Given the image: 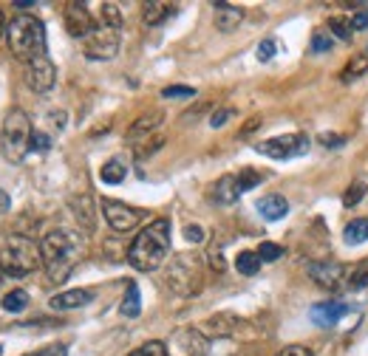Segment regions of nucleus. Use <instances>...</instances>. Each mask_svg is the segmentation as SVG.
I'll list each match as a JSON object with an SVG mask.
<instances>
[{"instance_id":"18","label":"nucleus","mask_w":368,"mask_h":356,"mask_svg":"<svg viewBox=\"0 0 368 356\" xmlns=\"http://www.w3.org/2000/svg\"><path fill=\"white\" fill-rule=\"evenodd\" d=\"M255 209L261 212V218H266V221H281L289 212V201L284 195H264V198H258Z\"/></svg>"},{"instance_id":"8","label":"nucleus","mask_w":368,"mask_h":356,"mask_svg":"<svg viewBox=\"0 0 368 356\" xmlns=\"http://www.w3.org/2000/svg\"><path fill=\"white\" fill-rule=\"evenodd\" d=\"M309 150V136L306 133H289V136H275V139H266L258 145V153L261 156H269V158H278V161H286V158H295V156H303Z\"/></svg>"},{"instance_id":"33","label":"nucleus","mask_w":368,"mask_h":356,"mask_svg":"<svg viewBox=\"0 0 368 356\" xmlns=\"http://www.w3.org/2000/svg\"><path fill=\"white\" fill-rule=\"evenodd\" d=\"M363 195H365V184H363V181H354V184L346 189V195H343V204H346V206H357V204L363 201Z\"/></svg>"},{"instance_id":"27","label":"nucleus","mask_w":368,"mask_h":356,"mask_svg":"<svg viewBox=\"0 0 368 356\" xmlns=\"http://www.w3.org/2000/svg\"><path fill=\"white\" fill-rule=\"evenodd\" d=\"M235 178H238V187H241V193H249V189H255L266 176L264 173H258V170H241V173H235Z\"/></svg>"},{"instance_id":"22","label":"nucleus","mask_w":368,"mask_h":356,"mask_svg":"<svg viewBox=\"0 0 368 356\" xmlns=\"http://www.w3.org/2000/svg\"><path fill=\"white\" fill-rule=\"evenodd\" d=\"M128 176V167H125V161L122 158H111L102 164V170H100V181L102 184H122Z\"/></svg>"},{"instance_id":"21","label":"nucleus","mask_w":368,"mask_h":356,"mask_svg":"<svg viewBox=\"0 0 368 356\" xmlns=\"http://www.w3.org/2000/svg\"><path fill=\"white\" fill-rule=\"evenodd\" d=\"M125 300H122V305H119V314L122 317H128V320H136L142 314V294H139V286L136 283H125Z\"/></svg>"},{"instance_id":"36","label":"nucleus","mask_w":368,"mask_h":356,"mask_svg":"<svg viewBox=\"0 0 368 356\" xmlns=\"http://www.w3.org/2000/svg\"><path fill=\"white\" fill-rule=\"evenodd\" d=\"M317 141H320V145H323L326 150H337V147H343V145H346V136H334V133H323V136H320Z\"/></svg>"},{"instance_id":"14","label":"nucleus","mask_w":368,"mask_h":356,"mask_svg":"<svg viewBox=\"0 0 368 356\" xmlns=\"http://www.w3.org/2000/svg\"><path fill=\"white\" fill-rule=\"evenodd\" d=\"M94 300V292L88 289H71V292H62V294H54L49 300V308L51 311H74V308H82Z\"/></svg>"},{"instance_id":"6","label":"nucleus","mask_w":368,"mask_h":356,"mask_svg":"<svg viewBox=\"0 0 368 356\" xmlns=\"http://www.w3.org/2000/svg\"><path fill=\"white\" fill-rule=\"evenodd\" d=\"M168 286L181 297H193L204 286V257L196 252H179L168 263Z\"/></svg>"},{"instance_id":"28","label":"nucleus","mask_w":368,"mask_h":356,"mask_svg":"<svg viewBox=\"0 0 368 356\" xmlns=\"http://www.w3.org/2000/svg\"><path fill=\"white\" fill-rule=\"evenodd\" d=\"M368 71V57H354L349 65H346V71H343V82H352V80H357V77H363Z\"/></svg>"},{"instance_id":"39","label":"nucleus","mask_w":368,"mask_h":356,"mask_svg":"<svg viewBox=\"0 0 368 356\" xmlns=\"http://www.w3.org/2000/svg\"><path fill=\"white\" fill-rule=\"evenodd\" d=\"M49 147H51V139L45 136V133H34V136H32V150H37V153H45Z\"/></svg>"},{"instance_id":"3","label":"nucleus","mask_w":368,"mask_h":356,"mask_svg":"<svg viewBox=\"0 0 368 356\" xmlns=\"http://www.w3.org/2000/svg\"><path fill=\"white\" fill-rule=\"evenodd\" d=\"M6 40H9V51L23 62H32L45 54V26L34 14L12 17L6 26Z\"/></svg>"},{"instance_id":"7","label":"nucleus","mask_w":368,"mask_h":356,"mask_svg":"<svg viewBox=\"0 0 368 356\" xmlns=\"http://www.w3.org/2000/svg\"><path fill=\"white\" fill-rule=\"evenodd\" d=\"M82 51L88 60H97V62H108L119 54V29H111V26H100L91 32L82 40Z\"/></svg>"},{"instance_id":"26","label":"nucleus","mask_w":368,"mask_h":356,"mask_svg":"<svg viewBox=\"0 0 368 356\" xmlns=\"http://www.w3.org/2000/svg\"><path fill=\"white\" fill-rule=\"evenodd\" d=\"M23 308H29V294L23 292V289H14V292H9V294L3 297V311L20 314Z\"/></svg>"},{"instance_id":"37","label":"nucleus","mask_w":368,"mask_h":356,"mask_svg":"<svg viewBox=\"0 0 368 356\" xmlns=\"http://www.w3.org/2000/svg\"><path fill=\"white\" fill-rule=\"evenodd\" d=\"M349 23H352V29H354V32H365V29H368V9L354 12V14L349 17Z\"/></svg>"},{"instance_id":"5","label":"nucleus","mask_w":368,"mask_h":356,"mask_svg":"<svg viewBox=\"0 0 368 356\" xmlns=\"http://www.w3.org/2000/svg\"><path fill=\"white\" fill-rule=\"evenodd\" d=\"M32 119L26 110H9L3 119V130H0V150H3V158L12 164H20L26 158V153L32 150Z\"/></svg>"},{"instance_id":"9","label":"nucleus","mask_w":368,"mask_h":356,"mask_svg":"<svg viewBox=\"0 0 368 356\" xmlns=\"http://www.w3.org/2000/svg\"><path fill=\"white\" fill-rule=\"evenodd\" d=\"M102 212H105V221L113 232H130L148 218L145 209H136V206H128L122 201H111V198L102 201Z\"/></svg>"},{"instance_id":"10","label":"nucleus","mask_w":368,"mask_h":356,"mask_svg":"<svg viewBox=\"0 0 368 356\" xmlns=\"http://www.w3.org/2000/svg\"><path fill=\"white\" fill-rule=\"evenodd\" d=\"M26 82H29V88L37 91V93H45V91L54 88V82H57V68H54V62L49 60V54H43V57H37V60L29 62Z\"/></svg>"},{"instance_id":"12","label":"nucleus","mask_w":368,"mask_h":356,"mask_svg":"<svg viewBox=\"0 0 368 356\" xmlns=\"http://www.w3.org/2000/svg\"><path fill=\"white\" fill-rule=\"evenodd\" d=\"M309 277L317 283L320 289H337L343 277H346V266L337 263V260H323V263H312Z\"/></svg>"},{"instance_id":"16","label":"nucleus","mask_w":368,"mask_h":356,"mask_svg":"<svg viewBox=\"0 0 368 356\" xmlns=\"http://www.w3.org/2000/svg\"><path fill=\"white\" fill-rule=\"evenodd\" d=\"M238 325H241V320L235 314H216V317H210L207 322H201L198 331H201L204 337H233Z\"/></svg>"},{"instance_id":"47","label":"nucleus","mask_w":368,"mask_h":356,"mask_svg":"<svg viewBox=\"0 0 368 356\" xmlns=\"http://www.w3.org/2000/svg\"><path fill=\"white\" fill-rule=\"evenodd\" d=\"M0 280H3V269H0Z\"/></svg>"},{"instance_id":"38","label":"nucleus","mask_w":368,"mask_h":356,"mask_svg":"<svg viewBox=\"0 0 368 356\" xmlns=\"http://www.w3.org/2000/svg\"><path fill=\"white\" fill-rule=\"evenodd\" d=\"M184 241H190V244H201L204 241V229L196 226V224H187L184 226Z\"/></svg>"},{"instance_id":"11","label":"nucleus","mask_w":368,"mask_h":356,"mask_svg":"<svg viewBox=\"0 0 368 356\" xmlns=\"http://www.w3.org/2000/svg\"><path fill=\"white\" fill-rule=\"evenodd\" d=\"M94 29H97V20H94V14L88 12L85 3H68L65 6V32L71 37L85 40Z\"/></svg>"},{"instance_id":"13","label":"nucleus","mask_w":368,"mask_h":356,"mask_svg":"<svg viewBox=\"0 0 368 356\" xmlns=\"http://www.w3.org/2000/svg\"><path fill=\"white\" fill-rule=\"evenodd\" d=\"M346 314H349V305H346V302H340V300L317 302V305H312V311H309L312 322L320 325V328H332L334 322H340Z\"/></svg>"},{"instance_id":"34","label":"nucleus","mask_w":368,"mask_h":356,"mask_svg":"<svg viewBox=\"0 0 368 356\" xmlns=\"http://www.w3.org/2000/svg\"><path fill=\"white\" fill-rule=\"evenodd\" d=\"M165 145V139L162 136H153V141H142V145H139V150H136V158H148V156H153L159 147H162Z\"/></svg>"},{"instance_id":"32","label":"nucleus","mask_w":368,"mask_h":356,"mask_svg":"<svg viewBox=\"0 0 368 356\" xmlns=\"http://www.w3.org/2000/svg\"><path fill=\"white\" fill-rule=\"evenodd\" d=\"M258 257H261V263H272V260H281V257H284V249H281L278 244L264 241V244L258 246Z\"/></svg>"},{"instance_id":"4","label":"nucleus","mask_w":368,"mask_h":356,"mask_svg":"<svg viewBox=\"0 0 368 356\" xmlns=\"http://www.w3.org/2000/svg\"><path fill=\"white\" fill-rule=\"evenodd\" d=\"M37 266H43L40 244L26 235H9L6 244L0 246V269H3V277H26Z\"/></svg>"},{"instance_id":"42","label":"nucleus","mask_w":368,"mask_h":356,"mask_svg":"<svg viewBox=\"0 0 368 356\" xmlns=\"http://www.w3.org/2000/svg\"><path fill=\"white\" fill-rule=\"evenodd\" d=\"M329 49H332V37H326V34L312 37V51H329Z\"/></svg>"},{"instance_id":"46","label":"nucleus","mask_w":368,"mask_h":356,"mask_svg":"<svg viewBox=\"0 0 368 356\" xmlns=\"http://www.w3.org/2000/svg\"><path fill=\"white\" fill-rule=\"evenodd\" d=\"M6 34V17H3V12H0V37Z\"/></svg>"},{"instance_id":"25","label":"nucleus","mask_w":368,"mask_h":356,"mask_svg":"<svg viewBox=\"0 0 368 356\" xmlns=\"http://www.w3.org/2000/svg\"><path fill=\"white\" fill-rule=\"evenodd\" d=\"M100 26H111V29H119L122 32V14L117 3H102L100 6Z\"/></svg>"},{"instance_id":"15","label":"nucleus","mask_w":368,"mask_h":356,"mask_svg":"<svg viewBox=\"0 0 368 356\" xmlns=\"http://www.w3.org/2000/svg\"><path fill=\"white\" fill-rule=\"evenodd\" d=\"M244 193H241V187H238V178H235V173H227V176H221L216 184H213V189H210V198L216 201V204H235L238 198H241Z\"/></svg>"},{"instance_id":"30","label":"nucleus","mask_w":368,"mask_h":356,"mask_svg":"<svg viewBox=\"0 0 368 356\" xmlns=\"http://www.w3.org/2000/svg\"><path fill=\"white\" fill-rule=\"evenodd\" d=\"M365 286H368V257L360 260L354 272L349 274V289H365Z\"/></svg>"},{"instance_id":"41","label":"nucleus","mask_w":368,"mask_h":356,"mask_svg":"<svg viewBox=\"0 0 368 356\" xmlns=\"http://www.w3.org/2000/svg\"><path fill=\"white\" fill-rule=\"evenodd\" d=\"M26 356H68V348L65 345H49V348H43V351L26 353Z\"/></svg>"},{"instance_id":"20","label":"nucleus","mask_w":368,"mask_h":356,"mask_svg":"<svg viewBox=\"0 0 368 356\" xmlns=\"http://www.w3.org/2000/svg\"><path fill=\"white\" fill-rule=\"evenodd\" d=\"M173 12H176L173 3H162V0H153V3H145V6H142V23H145V26H159V23H165Z\"/></svg>"},{"instance_id":"31","label":"nucleus","mask_w":368,"mask_h":356,"mask_svg":"<svg viewBox=\"0 0 368 356\" xmlns=\"http://www.w3.org/2000/svg\"><path fill=\"white\" fill-rule=\"evenodd\" d=\"M329 29H332V34L340 37V40H352V34H354L349 17H332V20H329Z\"/></svg>"},{"instance_id":"17","label":"nucleus","mask_w":368,"mask_h":356,"mask_svg":"<svg viewBox=\"0 0 368 356\" xmlns=\"http://www.w3.org/2000/svg\"><path fill=\"white\" fill-rule=\"evenodd\" d=\"M213 12H216L218 32H235L241 26V20H244V9L229 6V3H213Z\"/></svg>"},{"instance_id":"23","label":"nucleus","mask_w":368,"mask_h":356,"mask_svg":"<svg viewBox=\"0 0 368 356\" xmlns=\"http://www.w3.org/2000/svg\"><path fill=\"white\" fill-rule=\"evenodd\" d=\"M343 241L346 244L368 241V218H354L352 224H346V229H343Z\"/></svg>"},{"instance_id":"48","label":"nucleus","mask_w":368,"mask_h":356,"mask_svg":"<svg viewBox=\"0 0 368 356\" xmlns=\"http://www.w3.org/2000/svg\"><path fill=\"white\" fill-rule=\"evenodd\" d=\"M0 353H3V348H0Z\"/></svg>"},{"instance_id":"19","label":"nucleus","mask_w":368,"mask_h":356,"mask_svg":"<svg viewBox=\"0 0 368 356\" xmlns=\"http://www.w3.org/2000/svg\"><path fill=\"white\" fill-rule=\"evenodd\" d=\"M159 125H162V113H148V116H142V119H136V122L130 125V130H128V141L133 145V141H139L142 136H150V133H156L159 130Z\"/></svg>"},{"instance_id":"40","label":"nucleus","mask_w":368,"mask_h":356,"mask_svg":"<svg viewBox=\"0 0 368 356\" xmlns=\"http://www.w3.org/2000/svg\"><path fill=\"white\" fill-rule=\"evenodd\" d=\"M275 49H278V45H275V40H264V43L258 45V60H261V62L272 60V57H275Z\"/></svg>"},{"instance_id":"1","label":"nucleus","mask_w":368,"mask_h":356,"mask_svg":"<svg viewBox=\"0 0 368 356\" xmlns=\"http://www.w3.org/2000/svg\"><path fill=\"white\" fill-rule=\"evenodd\" d=\"M40 254H43V269L49 274V280L54 286H62L77 269L80 257L85 254V241L71 229H51L40 241Z\"/></svg>"},{"instance_id":"35","label":"nucleus","mask_w":368,"mask_h":356,"mask_svg":"<svg viewBox=\"0 0 368 356\" xmlns=\"http://www.w3.org/2000/svg\"><path fill=\"white\" fill-rule=\"evenodd\" d=\"M162 97L165 99H190V97H196V91L193 88H181V85H170V88L162 91Z\"/></svg>"},{"instance_id":"24","label":"nucleus","mask_w":368,"mask_h":356,"mask_svg":"<svg viewBox=\"0 0 368 356\" xmlns=\"http://www.w3.org/2000/svg\"><path fill=\"white\" fill-rule=\"evenodd\" d=\"M235 269L241 272V274H246V277H252V274H258L261 272V257H258V252H238V257H235Z\"/></svg>"},{"instance_id":"44","label":"nucleus","mask_w":368,"mask_h":356,"mask_svg":"<svg viewBox=\"0 0 368 356\" xmlns=\"http://www.w3.org/2000/svg\"><path fill=\"white\" fill-rule=\"evenodd\" d=\"M9 204H12V201H9V193H3V189H0V212H6Z\"/></svg>"},{"instance_id":"29","label":"nucleus","mask_w":368,"mask_h":356,"mask_svg":"<svg viewBox=\"0 0 368 356\" xmlns=\"http://www.w3.org/2000/svg\"><path fill=\"white\" fill-rule=\"evenodd\" d=\"M128 356H168V345L165 342H159V340H150L139 348H133Z\"/></svg>"},{"instance_id":"45","label":"nucleus","mask_w":368,"mask_h":356,"mask_svg":"<svg viewBox=\"0 0 368 356\" xmlns=\"http://www.w3.org/2000/svg\"><path fill=\"white\" fill-rule=\"evenodd\" d=\"M14 9H34V0H17Z\"/></svg>"},{"instance_id":"2","label":"nucleus","mask_w":368,"mask_h":356,"mask_svg":"<svg viewBox=\"0 0 368 356\" xmlns=\"http://www.w3.org/2000/svg\"><path fill=\"white\" fill-rule=\"evenodd\" d=\"M168 252H170V221L156 218L136 235V241L128 249V263L136 272H156L168 260Z\"/></svg>"},{"instance_id":"43","label":"nucleus","mask_w":368,"mask_h":356,"mask_svg":"<svg viewBox=\"0 0 368 356\" xmlns=\"http://www.w3.org/2000/svg\"><path fill=\"white\" fill-rule=\"evenodd\" d=\"M229 116H233V110H229V108H221V110H216V113L210 116V125H213V128H221Z\"/></svg>"}]
</instances>
